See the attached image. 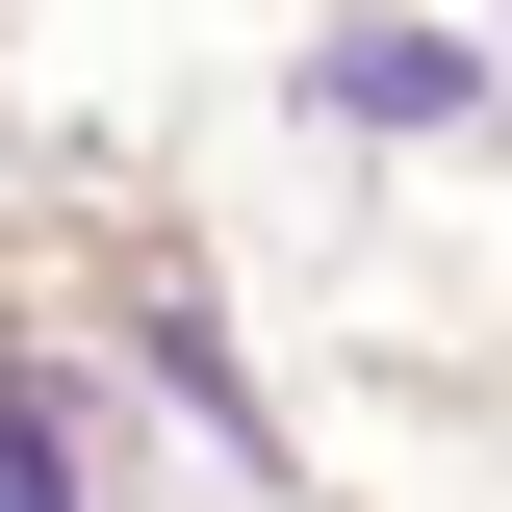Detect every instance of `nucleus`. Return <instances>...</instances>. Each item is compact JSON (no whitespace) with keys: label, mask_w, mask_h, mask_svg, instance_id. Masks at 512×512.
Masks as SVG:
<instances>
[{"label":"nucleus","mask_w":512,"mask_h":512,"mask_svg":"<svg viewBox=\"0 0 512 512\" xmlns=\"http://www.w3.org/2000/svg\"><path fill=\"white\" fill-rule=\"evenodd\" d=\"M333 128H487V77H461L436 26H359V52H333Z\"/></svg>","instance_id":"1"},{"label":"nucleus","mask_w":512,"mask_h":512,"mask_svg":"<svg viewBox=\"0 0 512 512\" xmlns=\"http://www.w3.org/2000/svg\"><path fill=\"white\" fill-rule=\"evenodd\" d=\"M0 512H77V436H52V410H0Z\"/></svg>","instance_id":"2"}]
</instances>
